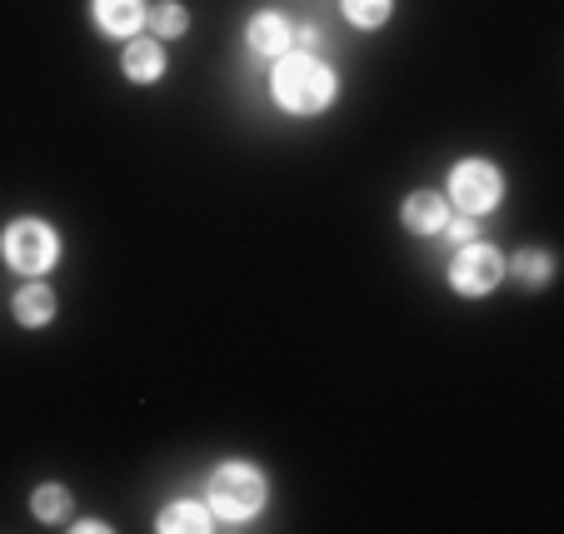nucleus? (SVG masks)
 <instances>
[{"mask_svg": "<svg viewBox=\"0 0 564 534\" xmlns=\"http://www.w3.org/2000/svg\"><path fill=\"white\" fill-rule=\"evenodd\" d=\"M270 96L290 116H319L335 100V70L305 51H285L275 55V70H270Z\"/></svg>", "mask_w": 564, "mask_h": 534, "instance_id": "obj_1", "label": "nucleus"}, {"mask_svg": "<svg viewBox=\"0 0 564 534\" xmlns=\"http://www.w3.org/2000/svg\"><path fill=\"white\" fill-rule=\"evenodd\" d=\"M260 504H265V480H260L256 465H220V470L210 475V514L225 524H246L260 514Z\"/></svg>", "mask_w": 564, "mask_h": 534, "instance_id": "obj_2", "label": "nucleus"}, {"mask_svg": "<svg viewBox=\"0 0 564 534\" xmlns=\"http://www.w3.org/2000/svg\"><path fill=\"white\" fill-rule=\"evenodd\" d=\"M0 250H6V265L21 270V275H45L61 260V240L45 220H15L0 240Z\"/></svg>", "mask_w": 564, "mask_h": 534, "instance_id": "obj_3", "label": "nucleus"}, {"mask_svg": "<svg viewBox=\"0 0 564 534\" xmlns=\"http://www.w3.org/2000/svg\"><path fill=\"white\" fill-rule=\"evenodd\" d=\"M505 195V181L490 161H459L449 171V205H459L465 215H485L495 210Z\"/></svg>", "mask_w": 564, "mask_h": 534, "instance_id": "obj_4", "label": "nucleus"}, {"mask_svg": "<svg viewBox=\"0 0 564 534\" xmlns=\"http://www.w3.org/2000/svg\"><path fill=\"white\" fill-rule=\"evenodd\" d=\"M505 280V255L495 246H459V255L449 260V285L459 295H490L495 285Z\"/></svg>", "mask_w": 564, "mask_h": 534, "instance_id": "obj_5", "label": "nucleus"}, {"mask_svg": "<svg viewBox=\"0 0 564 534\" xmlns=\"http://www.w3.org/2000/svg\"><path fill=\"white\" fill-rule=\"evenodd\" d=\"M96 25L116 41H130L145 25V0H96Z\"/></svg>", "mask_w": 564, "mask_h": 534, "instance_id": "obj_6", "label": "nucleus"}, {"mask_svg": "<svg viewBox=\"0 0 564 534\" xmlns=\"http://www.w3.org/2000/svg\"><path fill=\"white\" fill-rule=\"evenodd\" d=\"M246 41H250V51L256 55H285L290 51V21L280 11H260V15H250V31H246Z\"/></svg>", "mask_w": 564, "mask_h": 534, "instance_id": "obj_7", "label": "nucleus"}, {"mask_svg": "<svg viewBox=\"0 0 564 534\" xmlns=\"http://www.w3.org/2000/svg\"><path fill=\"white\" fill-rule=\"evenodd\" d=\"M449 220V200L435 190H420L405 200V230H415V236H440Z\"/></svg>", "mask_w": 564, "mask_h": 534, "instance_id": "obj_8", "label": "nucleus"}, {"mask_svg": "<svg viewBox=\"0 0 564 534\" xmlns=\"http://www.w3.org/2000/svg\"><path fill=\"white\" fill-rule=\"evenodd\" d=\"M120 70H126V80H135V86H155L160 75H165V51H160L155 41H130Z\"/></svg>", "mask_w": 564, "mask_h": 534, "instance_id": "obj_9", "label": "nucleus"}, {"mask_svg": "<svg viewBox=\"0 0 564 534\" xmlns=\"http://www.w3.org/2000/svg\"><path fill=\"white\" fill-rule=\"evenodd\" d=\"M15 320L25 325V330H41V325H51V315H55V295L45 285H21L15 290Z\"/></svg>", "mask_w": 564, "mask_h": 534, "instance_id": "obj_10", "label": "nucleus"}, {"mask_svg": "<svg viewBox=\"0 0 564 534\" xmlns=\"http://www.w3.org/2000/svg\"><path fill=\"white\" fill-rule=\"evenodd\" d=\"M155 524L165 534H205V530H210V510H205V504L181 500V504H165V514H160Z\"/></svg>", "mask_w": 564, "mask_h": 534, "instance_id": "obj_11", "label": "nucleus"}, {"mask_svg": "<svg viewBox=\"0 0 564 534\" xmlns=\"http://www.w3.org/2000/svg\"><path fill=\"white\" fill-rule=\"evenodd\" d=\"M510 265H514V275H520L530 290H540V285H550V280H554V255H550V250H520Z\"/></svg>", "mask_w": 564, "mask_h": 534, "instance_id": "obj_12", "label": "nucleus"}, {"mask_svg": "<svg viewBox=\"0 0 564 534\" xmlns=\"http://www.w3.org/2000/svg\"><path fill=\"white\" fill-rule=\"evenodd\" d=\"M31 510H35V520L41 524H61L65 514H70V494H65L61 484H41L35 500H31Z\"/></svg>", "mask_w": 564, "mask_h": 534, "instance_id": "obj_13", "label": "nucleus"}, {"mask_svg": "<svg viewBox=\"0 0 564 534\" xmlns=\"http://www.w3.org/2000/svg\"><path fill=\"white\" fill-rule=\"evenodd\" d=\"M345 6V21L360 25V31H375V25L390 21V6L394 0H340Z\"/></svg>", "mask_w": 564, "mask_h": 534, "instance_id": "obj_14", "label": "nucleus"}, {"mask_svg": "<svg viewBox=\"0 0 564 534\" xmlns=\"http://www.w3.org/2000/svg\"><path fill=\"white\" fill-rule=\"evenodd\" d=\"M150 25H155L160 41H175V35H185V25H191V11H185V6H175V0H165V6H155Z\"/></svg>", "mask_w": 564, "mask_h": 534, "instance_id": "obj_15", "label": "nucleus"}, {"mask_svg": "<svg viewBox=\"0 0 564 534\" xmlns=\"http://www.w3.org/2000/svg\"><path fill=\"white\" fill-rule=\"evenodd\" d=\"M445 236L455 240V246H469V240H475V215H459V220H445Z\"/></svg>", "mask_w": 564, "mask_h": 534, "instance_id": "obj_16", "label": "nucleus"}]
</instances>
